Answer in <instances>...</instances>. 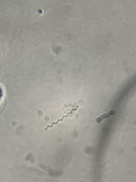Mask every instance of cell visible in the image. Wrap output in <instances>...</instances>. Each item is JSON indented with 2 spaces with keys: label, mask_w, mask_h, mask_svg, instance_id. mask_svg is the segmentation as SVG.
Wrapping results in <instances>:
<instances>
[{
  "label": "cell",
  "mask_w": 136,
  "mask_h": 182,
  "mask_svg": "<svg viewBox=\"0 0 136 182\" xmlns=\"http://www.w3.org/2000/svg\"><path fill=\"white\" fill-rule=\"evenodd\" d=\"M116 114V111L115 110H110V111H109V112H106V113L103 114V115H100L99 117H98V118H96V121L98 122V123H99V122H101L103 120L106 119V118H109V117H110L111 115H113Z\"/></svg>",
  "instance_id": "cell-1"
}]
</instances>
